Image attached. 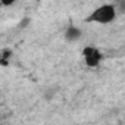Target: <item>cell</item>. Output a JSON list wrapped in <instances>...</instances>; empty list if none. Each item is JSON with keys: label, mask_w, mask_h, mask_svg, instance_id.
I'll list each match as a JSON object with an SVG mask.
<instances>
[{"label": "cell", "mask_w": 125, "mask_h": 125, "mask_svg": "<svg viewBox=\"0 0 125 125\" xmlns=\"http://www.w3.org/2000/svg\"><path fill=\"white\" fill-rule=\"evenodd\" d=\"M116 13H118V9L115 5L112 3H106V5H102L99 8H96L88 16H87V22H94V24H110L116 19Z\"/></svg>", "instance_id": "cell-1"}, {"label": "cell", "mask_w": 125, "mask_h": 125, "mask_svg": "<svg viewBox=\"0 0 125 125\" xmlns=\"http://www.w3.org/2000/svg\"><path fill=\"white\" fill-rule=\"evenodd\" d=\"M83 59H84V63L88 66V68H97L100 65V62L103 59V54L102 52L94 47V46H87L84 47L83 50Z\"/></svg>", "instance_id": "cell-2"}, {"label": "cell", "mask_w": 125, "mask_h": 125, "mask_svg": "<svg viewBox=\"0 0 125 125\" xmlns=\"http://www.w3.org/2000/svg\"><path fill=\"white\" fill-rule=\"evenodd\" d=\"M83 35V31L81 28L75 27V25H69L65 31V40L69 41V43H74V41H78Z\"/></svg>", "instance_id": "cell-3"}, {"label": "cell", "mask_w": 125, "mask_h": 125, "mask_svg": "<svg viewBox=\"0 0 125 125\" xmlns=\"http://www.w3.org/2000/svg\"><path fill=\"white\" fill-rule=\"evenodd\" d=\"M44 99L46 100H52V99H54V96H56V88L54 87H50V88H47L46 91H44Z\"/></svg>", "instance_id": "cell-4"}, {"label": "cell", "mask_w": 125, "mask_h": 125, "mask_svg": "<svg viewBox=\"0 0 125 125\" xmlns=\"http://www.w3.org/2000/svg\"><path fill=\"white\" fill-rule=\"evenodd\" d=\"M28 24H31V18L30 16H25V18H22L21 21H19V28H27L28 27Z\"/></svg>", "instance_id": "cell-5"}, {"label": "cell", "mask_w": 125, "mask_h": 125, "mask_svg": "<svg viewBox=\"0 0 125 125\" xmlns=\"http://www.w3.org/2000/svg\"><path fill=\"white\" fill-rule=\"evenodd\" d=\"M2 59H5V60H9L10 57H12V50L10 49H5L3 52H2V56H0Z\"/></svg>", "instance_id": "cell-6"}, {"label": "cell", "mask_w": 125, "mask_h": 125, "mask_svg": "<svg viewBox=\"0 0 125 125\" xmlns=\"http://www.w3.org/2000/svg\"><path fill=\"white\" fill-rule=\"evenodd\" d=\"M0 65H2V66H8L9 65V60H5V59L0 57Z\"/></svg>", "instance_id": "cell-7"}]
</instances>
